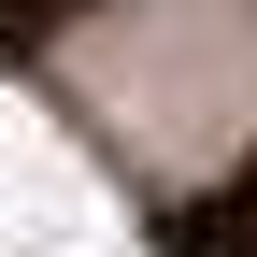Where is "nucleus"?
<instances>
[{
  "mask_svg": "<svg viewBox=\"0 0 257 257\" xmlns=\"http://www.w3.org/2000/svg\"><path fill=\"white\" fill-rule=\"evenodd\" d=\"M57 86L114 128L157 200H186L257 128V0H114L57 43Z\"/></svg>",
  "mask_w": 257,
  "mask_h": 257,
  "instance_id": "1",
  "label": "nucleus"
}]
</instances>
